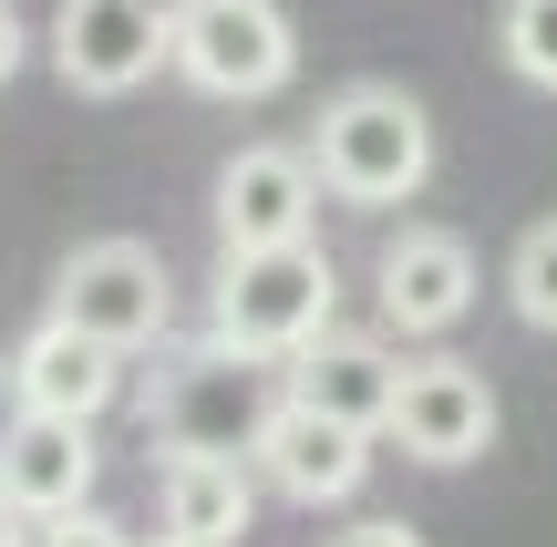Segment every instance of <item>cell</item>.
Listing matches in <instances>:
<instances>
[{"mask_svg": "<svg viewBox=\"0 0 557 547\" xmlns=\"http://www.w3.org/2000/svg\"><path fill=\"white\" fill-rule=\"evenodd\" d=\"M506 300H517L527 331H557V217H537L506 248Z\"/></svg>", "mask_w": 557, "mask_h": 547, "instance_id": "obj_15", "label": "cell"}, {"mask_svg": "<svg viewBox=\"0 0 557 547\" xmlns=\"http://www.w3.org/2000/svg\"><path fill=\"white\" fill-rule=\"evenodd\" d=\"M248 465H259L289 507H351L361 475H372V434L289 393V403L269 413V434H259V455H248Z\"/></svg>", "mask_w": 557, "mask_h": 547, "instance_id": "obj_10", "label": "cell"}, {"mask_svg": "<svg viewBox=\"0 0 557 547\" xmlns=\"http://www.w3.org/2000/svg\"><path fill=\"white\" fill-rule=\"evenodd\" d=\"M341 310V269L320 238H289V248H227L218 259V289H207V331H227L238 351H310Z\"/></svg>", "mask_w": 557, "mask_h": 547, "instance_id": "obj_3", "label": "cell"}, {"mask_svg": "<svg viewBox=\"0 0 557 547\" xmlns=\"http://www.w3.org/2000/svg\"><path fill=\"white\" fill-rule=\"evenodd\" d=\"M393 434L413 465H475L485 445H496V383H485L475 362H403V403H393Z\"/></svg>", "mask_w": 557, "mask_h": 547, "instance_id": "obj_9", "label": "cell"}, {"mask_svg": "<svg viewBox=\"0 0 557 547\" xmlns=\"http://www.w3.org/2000/svg\"><path fill=\"white\" fill-rule=\"evenodd\" d=\"M156 507H165L176 537L238 547L259 527V465L248 455H156Z\"/></svg>", "mask_w": 557, "mask_h": 547, "instance_id": "obj_14", "label": "cell"}, {"mask_svg": "<svg viewBox=\"0 0 557 547\" xmlns=\"http://www.w3.org/2000/svg\"><path fill=\"white\" fill-rule=\"evenodd\" d=\"M21 52H32V32H21V11H11V0H0V83L21 73Z\"/></svg>", "mask_w": 557, "mask_h": 547, "instance_id": "obj_19", "label": "cell"}, {"mask_svg": "<svg viewBox=\"0 0 557 547\" xmlns=\"http://www.w3.org/2000/svg\"><path fill=\"white\" fill-rule=\"evenodd\" d=\"M41 547H135V537H124L103 507H73V517H52V527H41Z\"/></svg>", "mask_w": 557, "mask_h": 547, "instance_id": "obj_17", "label": "cell"}, {"mask_svg": "<svg viewBox=\"0 0 557 547\" xmlns=\"http://www.w3.org/2000/svg\"><path fill=\"white\" fill-rule=\"evenodd\" d=\"M372 300H382V331L434 341V331H455L465 310H475V248H465L455 227H403L372 259Z\"/></svg>", "mask_w": 557, "mask_h": 547, "instance_id": "obj_8", "label": "cell"}, {"mask_svg": "<svg viewBox=\"0 0 557 547\" xmlns=\"http://www.w3.org/2000/svg\"><path fill=\"white\" fill-rule=\"evenodd\" d=\"M156 547H197V537H176V527H165V537H156Z\"/></svg>", "mask_w": 557, "mask_h": 547, "instance_id": "obj_23", "label": "cell"}, {"mask_svg": "<svg viewBox=\"0 0 557 547\" xmlns=\"http://www.w3.org/2000/svg\"><path fill=\"white\" fill-rule=\"evenodd\" d=\"M145 11H156V21H165V32H176V21H186V11H197V0H145Z\"/></svg>", "mask_w": 557, "mask_h": 547, "instance_id": "obj_22", "label": "cell"}, {"mask_svg": "<svg viewBox=\"0 0 557 547\" xmlns=\"http://www.w3.org/2000/svg\"><path fill=\"white\" fill-rule=\"evenodd\" d=\"M11 383H21L32 413H73V424H94V413H114V393H124V351L94 341V331H73V321H41L32 341L11 351Z\"/></svg>", "mask_w": 557, "mask_h": 547, "instance_id": "obj_13", "label": "cell"}, {"mask_svg": "<svg viewBox=\"0 0 557 547\" xmlns=\"http://www.w3.org/2000/svg\"><path fill=\"white\" fill-rule=\"evenodd\" d=\"M331 547H423V537L403 527V517H361V527H341Z\"/></svg>", "mask_w": 557, "mask_h": 547, "instance_id": "obj_18", "label": "cell"}, {"mask_svg": "<svg viewBox=\"0 0 557 547\" xmlns=\"http://www.w3.org/2000/svg\"><path fill=\"white\" fill-rule=\"evenodd\" d=\"M11 424H21V383H11V362H0V455H11Z\"/></svg>", "mask_w": 557, "mask_h": 547, "instance_id": "obj_20", "label": "cell"}, {"mask_svg": "<svg viewBox=\"0 0 557 547\" xmlns=\"http://www.w3.org/2000/svg\"><path fill=\"white\" fill-rule=\"evenodd\" d=\"M0 496H11L32 527H52V517L94 507V424H73V413H32V403H21L11 455H0Z\"/></svg>", "mask_w": 557, "mask_h": 547, "instance_id": "obj_11", "label": "cell"}, {"mask_svg": "<svg viewBox=\"0 0 557 547\" xmlns=\"http://www.w3.org/2000/svg\"><path fill=\"white\" fill-rule=\"evenodd\" d=\"M289 403V362L269 351H238L227 331L165 351L156 383H145V434L156 455H259L269 413Z\"/></svg>", "mask_w": 557, "mask_h": 547, "instance_id": "obj_1", "label": "cell"}, {"mask_svg": "<svg viewBox=\"0 0 557 547\" xmlns=\"http://www.w3.org/2000/svg\"><path fill=\"white\" fill-rule=\"evenodd\" d=\"M310 165L341 207H372L382 217V207L423 197V176H434V114L403 83H341L310 124Z\"/></svg>", "mask_w": 557, "mask_h": 547, "instance_id": "obj_2", "label": "cell"}, {"mask_svg": "<svg viewBox=\"0 0 557 547\" xmlns=\"http://www.w3.org/2000/svg\"><path fill=\"white\" fill-rule=\"evenodd\" d=\"M52 321L94 331V341H114V351H156L165 321H176V279H165V259L145 238H94V248L62 259Z\"/></svg>", "mask_w": 557, "mask_h": 547, "instance_id": "obj_4", "label": "cell"}, {"mask_svg": "<svg viewBox=\"0 0 557 547\" xmlns=\"http://www.w3.org/2000/svg\"><path fill=\"white\" fill-rule=\"evenodd\" d=\"M289 393L341 413V424H361V434H382L403 403V362H393L382 331H320L310 351H289Z\"/></svg>", "mask_w": 557, "mask_h": 547, "instance_id": "obj_12", "label": "cell"}, {"mask_svg": "<svg viewBox=\"0 0 557 547\" xmlns=\"http://www.w3.org/2000/svg\"><path fill=\"white\" fill-rule=\"evenodd\" d=\"M0 547H32V517H21L11 496H0Z\"/></svg>", "mask_w": 557, "mask_h": 547, "instance_id": "obj_21", "label": "cell"}, {"mask_svg": "<svg viewBox=\"0 0 557 547\" xmlns=\"http://www.w3.org/2000/svg\"><path fill=\"white\" fill-rule=\"evenodd\" d=\"M506 62H517V83H537L557 94V0H506Z\"/></svg>", "mask_w": 557, "mask_h": 547, "instance_id": "obj_16", "label": "cell"}, {"mask_svg": "<svg viewBox=\"0 0 557 547\" xmlns=\"http://www.w3.org/2000/svg\"><path fill=\"white\" fill-rule=\"evenodd\" d=\"M176 73L218 103H259L299 73V32L278 0H197L176 21Z\"/></svg>", "mask_w": 557, "mask_h": 547, "instance_id": "obj_5", "label": "cell"}, {"mask_svg": "<svg viewBox=\"0 0 557 547\" xmlns=\"http://www.w3.org/2000/svg\"><path fill=\"white\" fill-rule=\"evenodd\" d=\"M320 165L299 145H238L218 165V248H289L320 227Z\"/></svg>", "mask_w": 557, "mask_h": 547, "instance_id": "obj_7", "label": "cell"}, {"mask_svg": "<svg viewBox=\"0 0 557 547\" xmlns=\"http://www.w3.org/2000/svg\"><path fill=\"white\" fill-rule=\"evenodd\" d=\"M165 62H176V32L145 0H62L52 11V73L73 94H135Z\"/></svg>", "mask_w": 557, "mask_h": 547, "instance_id": "obj_6", "label": "cell"}]
</instances>
